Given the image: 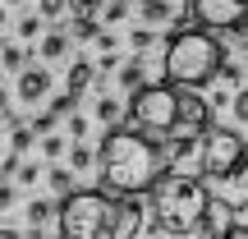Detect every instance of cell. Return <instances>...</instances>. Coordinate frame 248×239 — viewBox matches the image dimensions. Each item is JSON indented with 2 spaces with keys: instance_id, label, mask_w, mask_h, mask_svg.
Segmentation results:
<instances>
[{
  "instance_id": "cell-1",
  "label": "cell",
  "mask_w": 248,
  "mask_h": 239,
  "mask_svg": "<svg viewBox=\"0 0 248 239\" xmlns=\"http://www.w3.org/2000/svg\"><path fill=\"white\" fill-rule=\"evenodd\" d=\"M170 170V157L156 138L138 129H106L97 143V179L106 193L120 198H152V189L161 184V175Z\"/></svg>"
},
{
  "instance_id": "cell-2",
  "label": "cell",
  "mask_w": 248,
  "mask_h": 239,
  "mask_svg": "<svg viewBox=\"0 0 248 239\" xmlns=\"http://www.w3.org/2000/svg\"><path fill=\"white\" fill-rule=\"evenodd\" d=\"M60 239H138L142 203L138 198H120L106 189H74L69 198H60Z\"/></svg>"
},
{
  "instance_id": "cell-3",
  "label": "cell",
  "mask_w": 248,
  "mask_h": 239,
  "mask_svg": "<svg viewBox=\"0 0 248 239\" xmlns=\"http://www.w3.org/2000/svg\"><path fill=\"white\" fill-rule=\"evenodd\" d=\"M207 216H212V189L202 184V175L166 170L161 184L152 189V221H147V230H161L170 239H188V235L202 230Z\"/></svg>"
},
{
  "instance_id": "cell-4",
  "label": "cell",
  "mask_w": 248,
  "mask_h": 239,
  "mask_svg": "<svg viewBox=\"0 0 248 239\" xmlns=\"http://www.w3.org/2000/svg\"><path fill=\"white\" fill-rule=\"evenodd\" d=\"M225 60H230L225 46L216 42L207 28L188 23V28H170L166 51H161V74H166V83H175L179 92H193V88H207L212 79H221Z\"/></svg>"
},
{
  "instance_id": "cell-5",
  "label": "cell",
  "mask_w": 248,
  "mask_h": 239,
  "mask_svg": "<svg viewBox=\"0 0 248 239\" xmlns=\"http://www.w3.org/2000/svg\"><path fill=\"white\" fill-rule=\"evenodd\" d=\"M202 179L216 189L248 184V143H244L239 129H221L216 124L202 138Z\"/></svg>"
},
{
  "instance_id": "cell-6",
  "label": "cell",
  "mask_w": 248,
  "mask_h": 239,
  "mask_svg": "<svg viewBox=\"0 0 248 239\" xmlns=\"http://www.w3.org/2000/svg\"><path fill=\"white\" fill-rule=\"evenodd\" d=\"M179 106H184V92L175 83H147V88H138L129 97V129L147 133V138H161V133L175 138Z\"/></svg>"
},
{
  "instance_id": "cell-7",
  "label": "cell",
  "mask_w": 248,
  "mask_h": 239,
  "mask_svg": "<svg viewBox=\"0 0 248 239\" xmlns=\"http://www.w3.org/2000/svg\"><path fill=\"white\" fill-rule=\"evenodd\" d=\"M188 18L207 32H244L248 0H188Z\"/></svg>"
},
{
  "instance_id": "cell-8",
  "label": "cell",
  "mask_w": 248,
  "mask_h": 239,
  "mask_svg": "<svg viewBox=\"0 0 248 239\" xmlns=\"http://www.w3.org/2000/svg\"><path fill=\"white\" fill-rule=\"evenodd\" d=\"M212 101H202L198 92H184V106H179V129H175V138H207V133L216 129L212 124Z\"/></svg>"
},
{
  "instance_id": "cell-9",
  "label": "cell",
  "mask_w": 248,
  "mask_h": 239,
  "mask_svg": "<svg viewBox=\"0 0 248 239\" xmlns=\"http://www.w3.org/2000/svg\"><path fill=\"white\" fill-rule=\"evenodd\" d=\"M46 92H51V74H46V64H28V69L18 74V101H23V106H37Z\"/></svg>"
},
{
  "instance_id": "cell-10",
  "label": "cell",
  "mask_w": 248,
  "mask_h": 239,
  "mask_svg": "<svg viewBox=\"0 0 248 239\" xmlns=\"http://www.w3.org/2000/svg\"><path fill=\"white\" fill-rule=\"evenodd\" d=\"M97 79H101V74H97V64H92V60H74L69 79H64V92H69V97L78 101V97H83V92H88Z\"/></svg>"
},
{
  "instance_id": "cell-11",
  "label": "cell",
  "mask_w": 248,
  "mask_h": 239,
  "mask_svg": "<svg viewBox=\"0 0 248 239\" xmlns=\"http://www.w3.org/2000/svg\"><path fill=\"white\" fill-rule=\"evenodd\" d=\"M138 18H142V28H156V23H175V5L170 0H138Z\"/></svg>"
},
{
  "instance_id": "cell-12",
  "label": "cell",
  "mask_w": 248,
  "mask_h": 239,
  "mask_svg": "<svg viewBox=\"0 0 248 239\" xmlns=\"http://www.w3.org/2000/svg\"><path fill=\"white\" fill-rule=\"evenodd\" d=\"M92 115L106 124V129H115V120H120V115H129V106H120L110 92H101V97H97V106H92Z\"/></svg>"
},
{
  "instance_id": "cell-13",
  "label": "cell",
  "mask_w": 248,
  "mask_h": 239,
  "mask_svg": "<svg viewBox=\"0 0 248 239\" xmlns=\"http://www.w3.org/2000/svg\"><path fill=\"white\" fill-rule=\"evenodd\" d=\"M110 0H74V23H101Z\"/></svg>"
},
{
  "instance_id": "cell-14",
  "label": "cell",
  "mask_w": 248,
  "mask_h": 239,
  "mask_svg": "<svg viewBox=\"0 0 248 239\" xmlns=\"http://www.w3.org/2000/svg\"><path fill=\"white\" fill-rule=\"evenodd\" d=\"M120 88H129V92L147 88V74H142V55H133V60H124V69H120Z\"/></svg>"
},
{
  "instance_id": "cell-15",
  "label": "cell",
  "mask_w": 248,
  "mask_h": 239,
  "mask_svg": "<svg viewBox=\"0 0 248 239\" xmlns=\"http://www.w3.org/2000/svg\"><path fill=\"white\" fill-rule=\"evenodd\" d=\"M64 51H69V32H60V28H55V32L42 37V60H60Z\"/></svg>"
},
{
  "instance_id": "cell-16",
  "label": "cell",
  "mask_w": 248,
  "mask_h": 239,
  "mask_svg": "<svg viewBox=\"0 0 248 239\" xmlns=\"http://www.w3.org/2000/svg\"><path fill=\"white\" fill-rule=\"evenodd\" d=\"M46 184H51L60 198H69L74 193V170L69 166H51V170H46Z\"/></svg>"
},
{
  "instance_id": "cell-17",
  "label": "cell",
  "mask_w": 248,
  "mask_h": 239,
  "mask_svg": "<svg viewBox=\"0 0 248 239\" xmlns=\"http://www.w3.org/2000/svg\"><path fill=\"white\" fill-rule=\"evenodd\" d=\"M51 216H60V203H46V198H32L28 203V221L32 225H46Z\"/></svg>"
},
{
  "instance_id": "cell-18",
  "label": "cell",
  "mask_w": 248,
  "mask_h": 239,
  "mask_svg": "<svg viewBox=\"0 0 248 239\" xmlns=\"http://www.w3.org/2000/svg\"><path fill=\"white\" fill-rule=\"evenodd\" d=\"M97 166V147H83V143H74L69 147V170L78 175V170H92Z\"/></svg>"
},
{
  "instance_id": "cell-19",
  "label": "cell",
  "mask_w": 248,
  "mask_h": 239,
  "mask_svg": "<svg viewBox=\"0 0 248 239\" xmlns=\"http://www.w3.org/2000/svg\"><path fill=\"white\" fill-rule=\"evenodd\" d=\"M18 37H23V42L46 37V32H42V14H23V18H18Z\"/></svg>"
},
{
  "instance_id": "cell-20",
  "label": "cell",
  "mask_w": 248,
  "mask_h": 239,
  "mask_svg": "<svg viewBox=\"0 0 248 239\" xmlns=\"http://www.w3.org/2000/svg\"><path fill=\"white\" fill-rule=\"evenodd\" d=\"M129 46H133V51H152V46H156V32H152V28H133V32H129Z\"/></svg>"
},
{
  "instance_id": "cell-21",
  "label": "cell",
  "mask_w": 248,
  "mask_h": 239,
  "mask_svg": "<svg viewBox=\"0 0 248 239\" xmlns=\"http://www.w3.org/2000/svg\"><path fill=\"white\" fill-rule=\"evenodd\" d=\"M5 69L9 74H23L28 69V51H23V46H5Z\"/></svg>"
},
{
  "instance_id": "cell-22",
  "label": "cell",
  "mask_w": 248,
  "mask_h": 239,
  "mask_svg": "<svg viewBox=\"0 0 248 239\" xmlns=\"http://www.w3.org/2000/svg\"><path fill=\"white\" fill-rule=\"evenodd\" d=\"M64 9H74V0H37V14L42 18H60Z\"/></svg>"
},
{
  "instance_id": "cell-23",
  "label": "cell",
  "mask_w": 248,
  "mask_h": 239,
  "mask_svg": "<svg viewBox=\"0 0 248 239\" xmlns=\"http://www.w3.org/2000/svg\"><path fill=\"white\" fill-rule=\"evenodd\" d=\"M55 124H60V115H55V111H42V115L32 120V133H37V138H46V133H55Z\"/></svg>"
},
{
  "instance_id": "cell-24",
  "label": "cell",
  "mask_w": 248,
  "mask_h": 239,
  "mask_svg": "<svg viewBox=\"0 0 248 239\" xmlns=\"http://www.w3.org/2000/svg\"><path fill=\"white\" fill-rule=\"evenodd\" d=\"M64 147H69V143H64L60 133H46V138H42V152H46L51 161H60V157H64Z\"/></svg>"
},
{
  "instance_id": "cell-25",
  "label": "cell",
  "mask_w": 248,
  "mask_h": 239,
  "mask_svg": "<svg viewBox=\"0 0 248 239\" xmlns=\"http://www.w3.org/2000/svg\"><path fill=\"white\" fill-rule=\"evenodd\" d=\"M120 18H129V0H110V5H106V18H101V23H120Z\"/></svg>"
},
{
  "instance_id": "cell-26",
  "label": "cell",
  "mask_w": 248,
  "mask_h": 239,
  "mask_svg": "<svg viewBox=\"0 0 248 239\" xmlns=\"http://www.w3.org/2000/svg\"><path fill=\"white\" fill-rule=\"evenodd\" d=\"M88 129H92L88 115H69V138H74V143H83V138H88Z\"/></svg>"
},
{
  "instance_id": "cell-27",
  "label": "cell",
  "mask_w": 248,
  "mask_h": 239,
  "mask_svg": "<svg viewBox=\"0 0 248 239\" xmlns=\"http://www.w3.org/2000/svg\"><path fill=\"white\" fill-rule=\"evenodd\" d=\"M234 120H239V124H248V88H239V92H234Z\"/></svg>"
},
{
  "instance_id": "cell-28",
  "label": "cell",
  "mask_w": 248,
  "mask_h": 239,
  "mask_svg": "<svg viewBox=\"0 0 248 239\" xmlns=\"http://www.w3.org/2000/svg\"><path fill=\"white\" fill-rule=\"evenodd\" d=\"M239 79H244V69H239L234 60H225V64H221V83H239Z\"/></svg>"
},
{
  "instance_id": "cell-29",
  "label": "cell",
  "mask_w": 248,
  "mask_h": 239,
  "mask_svg": "<svg viewBox=\"0 0 248 239\" xmlns=\"http://www.w3.org/2000/svg\"><path fill=\"white\" fill-rule=\"evenodd\" d=\"M14 198H18V189H14V184L0 189V207H14Z\"/></svg>"
},
{
  "instance_id": "cell-30",
  "label": "cell",
  "mask_w": 248,
  "mask_h": 239,
  "mask_svg": "<svg viewBox=\"0 0 248 239\" xmlns=\"http://www.w3.org/2000/svg\"><path fill=\"white\" fill-rule=\"evenodd\" d=\"M18 179H23V184H37V166H28V161H23V166H18Z\"/></svg>"
},
{
  "instance_id": "cell-31",
  "label": "cell",
  "mask_w": 248,
  "mask_h": 239,
  "mask_svg": "<svg viewBox=\"0 0 248 239\" xmlns=\"http://www.w3.org/2000/svg\"><path fill=\"white\" fill-rule=\"evenodd\" d=\"M225 239H248V225H239V221H234V230L225 235Z\"/></svg>"
},
{
  "instance_id": "cell-32",
  "label": "cell",
  "mask_w": 248,
  "mask_h": 239,
  "mask_svg": "<svg viewBox=\"0 0 248 239\" xmlns=\"http://www.w3.org/2000/svg\"><path fill=\"white\" fill-rule=\"evenodd\" d=\"M0 239H23V235H18V225H5V230H0Z\"/></svg>"
},
{
  "instance_id": "cell-33",
  "label": "cell",
  "mask_w": 248,
  "mask_h": 239,
  "mask_svg": "<svg viewBox=\"0 0 248 239\" xmlns=\"http://www.w3.org/2000/svg\"><path fill=\"white\" fill-rule=\"evenodd\" d=\"M239 37H244V51H248V28H244V32H239Z\"/></svg>"
},
{
  "instance_id": "cell-34",
  "label": "cell",
  "mask_w": 248,
  "mask_h": 239,
  "mask_svg": "<svg viewBox=\"0 0 248 239\" xmlns=\"http://www.w3.org/2000/svg\"><path fill=\"white\" fill-rule=\"evenodd\" d=\"M5 5H23V0H5Z\"/></svg>"
},
{
  "instance_id": "cell-35",
  "label": "cell",
  "mask_w": 248,
  "mask_h": 239,
  "mask_svg": "<svg viewBox=\"0 0 248 239\" xmlns=\"http://www.w3.org/2000/svg\"><path fill=\"white\" fill-rule=\"evenodd\" d=\"M37 239H42V235H37Z\"/></svg>"
}]
</instances>
